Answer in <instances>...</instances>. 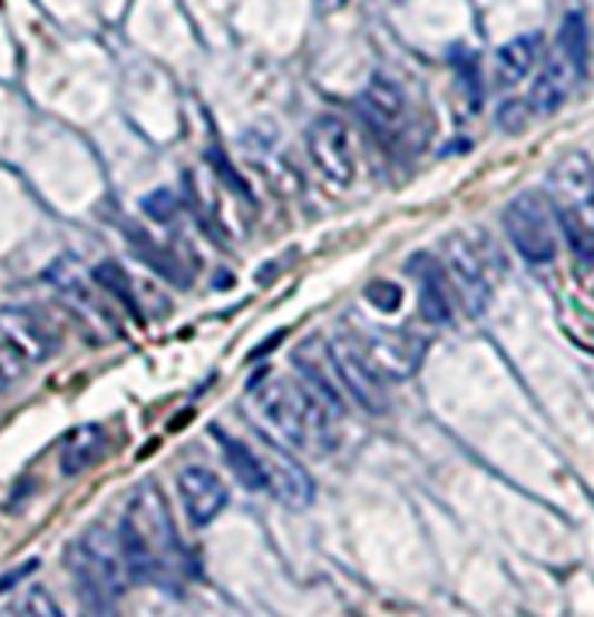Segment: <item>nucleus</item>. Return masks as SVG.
Masks as SVG:
<instances>
[{
    "label": "nucleus",
    "mask_w": 594,
    "mask_h": 617,
    "mask_svg": "<svg viewBox=\"0 0 594 617\" xmlns=\"http://www.w3.org/2000/svg\"><path fill=\"white\" fill-rule=\"evenodd\" d=\"M539 36H518L512 42H504L497 49V59H494V67H497V80L500 84H518L522 77H528L532 63H536V52H539Z\"/></svg>",
    "instance_id": "obj_18"
},
{
    "label": "nucleus",
    "mask_w": 594,
    "mask_h": 617,
    "mask_svg": "<svg viewBox=\"0 0 594 617\" xmlns=\"http://www.w3.org/2000/svg\"><path fill=\"white\" fill-rule=\"evenodd\" d=\"M108 451V434L101 423H84L77 430H70V434L64 438V444H59V469H64V476H77L84 469L98 466V461L105 458Z\"/></svg>",
    "instance_id": "obj_15"
},
{
    "label": "nucleus",
    "mask_w": 594,
    "mask_h": 617,
    "mask_svg": "<svg viewBox=\"0 0 594 617\" xmlns=\"http://www.w3.org/2000/svg\"><path fill=\"white\" fill-rule=\"evenodd\" d=\"M11 614H28V617H59V604L52 600V594H46L42 586H32V590H25L21 604L8 607Z\"/></svg>",
    "instance_id": "obj_20"
},
{
    "label": "nucleus",
    "mask_w": 594,
    "mask_h": 617,
    "mask_svg": "<svg viewBox=\"0 0 594 617\" xmlns=\"http://www.w3.org/2000/svg\"><path fill=\"white\" fill-rule=\"evenodd\" d=\"M67 569L74 579V594L91 614H111L118 597L126 594V559L118 541L108 538L101 523L87 528L70 548H67Z\"/></svg>",
    "instance_id": "obj_2"
},
{
    "label": "nucleus",
    "mask_w": 594,
    "mask_h": 617,
    "mask_svg": "<svg viewBox=\"0 0 594 617\" xmlns=\"http://www.w3.org/2000/svg\"><path fill=\"white\" fill-rule=\"evenodd\" d=\"M359 108L362 115L369 118V126H376L382 136L393 133L400 121H403V111H407V101H403V90L386 80V77H372V84L362 90L359 98Z\"/></svg>",
    "instance_id": "obj_14"
},
{
    "label": "nucleus",
    "mask_w": 594,
    "mask_h": 617,
    "mask_svg": "<svg viewBox=\"0 0 594 617\" xmlns=\"http://www.w3.org/2000/svg\"><path fill=\"white\" fill-rule=\"evenodd\" d=\"M410 274L421 282V313L428 316V323H449L452 320V295L449 285H445V271L438 267L435 257L418 254L410 261Z\"/></svg>",
    "instance_id": "obj_16"
},
{
    "label": "nucleus",
    "mask_w": 594,
    "mask_h": 617,
    "mask_svg": "<svg viewBox=\"0 0 594 617\" xmlns=\"http://www.w3.org/2000/svg\"><path fill=\"white\" fill-rule=\"evenodd\" d=\"M118 548H123L126 572L133 582L174 586L185 569V551L177 541L171 510L154 482H143L126 507V517L118 523Z\"/></svg>",
    "instance_id": "obj_1"
},
{
    "label": "nucleus",
    "mask_w": 594,
    "mask_h": 617,
    "mask_svg": "<svg viewBox=\"0 0 594 617\" xmlns=\"http://www.w3.org/2000/svg\"><path fill=\"white\" fill-rule=\"evenodd\" d=\"M445 257H449V274L456 277L469 316H480L484 308L490 305L494 267H497L487 236L456 233V236H449V243H445Z\"/></svg>",
    "instance_id": "obj_4"
},
{
    "label": "nucleus",
    "mask_w": 594,
    "mask_h": 617,
    "mask_svg": "<svg viewBox=\"0 0 594 617\" xmlns=\"http://www.w3.org/2000/svg\"><path fill=\"white\" fill-rule=\"evenodd\" d=\"M354 347L366 358V364L382 382H403L418 372L425 358V341L410 333H376V336H354Z\"/></svg>",
    "instance_id": "obj_6"
},
{
    "label": "nucleus",
    "mask_w": 594,
    "mask_h": 617,
    "mask_svg": "<svg viewBox=\"0 0 594 617\" xmlns=\"http://www.w3.org/2000/svg\"><path fill=\"white\" fill-rule=\"evenodd\" d=\"M25 361L4 344V341H0V392H4V389H11L18 379H21V372H25Z\"/></svg>",
    "instance_id": "obj_23"
},
{
    "label": "nucleus",
    "mask_w": 594,
    "mask_h": 617,
    "mask_svg": "<svg viewBox=\"0 0 594 617\" xmlns=\"http://www.w3.org/2000/svg\"><path fill=\"white\" fill-rule=\"evenodd\" d=\"M0 341H4L25 364H42L59 347L52 326L32 305H4L0 308Z\"/></svg>",
    "instance_id": "obj_7"
},
{
    "label": "nucleus",
    "mask_w": 594,
    "mask_h": 617,
    "mask_svg": "<svg viewBox=\"0 0 594 617\" xmlns=\"http://www.w3.org/2000/svg\"><path fill=\"white\" fill-rule=\"evenodd\" d=\"M213 438H216V444H220V451L226 458V466L233 469L236 482H241L244 489H251V492L269 489V479H264V466H261L257 451H251L244 441L230 438L226 430H220V427H213Z\"/></svg>",
    "instance_id": "obj_17"
},
{
    "label": "nucleus",
    "mask_w": 594,
    "mask_h": 617,
    "mask_svg": "<svg viewBox=\"0 0 594 617\" xmlns=\"http://www.w3.org/2000/svg\"><path fill=\"white\" fill-rule=\"evenodd\" d=\"M177 492H182L185 513H188V520L195 523V528L213 523L223 513L226 500H230L223 479L213 469H202V466L182 469V476H177Z\"/></svg>",
    "instance_id": "obj_12"
},
{
    "label": "nucleus",
    "mask_w": 594,
    "mask_h": 617,
    "mask_svg": "<svg viewBox=\"0 0 594 617\" xmlns=\"http://www.w3.org/2000/svg\"><path fill=\"white\" fill-rule=\"evenodd\" d=\"M331 364L334 375L341 382V389L351 392V399L359 407H366L369 413H382L386 410V382L366 364V358L354 347V336H334L331 341Z\"/></svg>",
    "instance_id": "obj_9"
},
{
    "label": "nucleus",
    "mask_w": 594,
    "mask_h": 617,
    "mask_svg": "<svg viewBox=\"0 0 594 617\" xmlns=\"http://www.w3.org/2000/svg\"><path fill=\"white\" fill-rule=\"evenodd\" d=\"M306 146L313 167L334 184V188H348L354 180V153H351V136L348 126L334 115L317 118L310 133H306Z\"/></svg>",
    "instance_id": "obj_8"
},
{
    "label": "nucleus",
    "mask_w": 594,
    "mask_h": 617,
    "mask_svg": "<svg viewBox=\"0 0 594 617\" xmlns=\"http://www.w3.org/2000/svg\"><path fill=\"white\" fill-rule=\"evenodd\" d=\"M261 466H264V479H269V492H272L279 503H285L292 510H303V507L313 503L317 486H313L310 472L285 448L264 441Z\"/></svg>",
    "instance_id": "obj_11"
},
{
    "label": "nucleus",
    "mask_w": 594,
    "mask_h": 617,
    "mask_svg": "<svg viewBox=\"0 0 594 617\" xmlns=\"http://www.w3.org/2000/svg\"><path fill=\"white\" fill-rule=\"evenodd\" d=\"M251 407L254 417L264 423V430L292 448H310L317 434H323V399L317 392H306L289 379H257L251 385Z\"/></svg>",
    "instance_id": "obj_3"
},
{
    "label": "nucleus",
    "mask_w": 594,
    "mask_h": 617,
    "mask_svg": "<svg viewBox=\"0 0 594 617\" xmlns=\"http://www.w3.org/2000/svg\"><path fill=\"white\" fill-rule=\"evenodd\" d=\"M584 67H587V59H581L577 52H571L567 46L556 39V46L549 49V59H546L543 74L536 77V84H532V95H528L532 111L553 115L563 101L571 98V90H574L577 77L584 74Z\"/></svg>",
    "instance_id": "obj_10"
},
{
    "label": "nucleus",
    "mask_w": 594,
    "mask_h": 617,
    "mask_svg": "<svg viewBox=\"0 0 594 617\" xmlns=\"http://www.w3.org/2000/svg\"><path fill=\"white\" fill-rule=\"evenodd\" d=\"M553 188L559 195L556 212H574L594 223V170L584 157H567L553 170Z\"/></svg>",
    "instance_id": "obj_13"
},
{
    "label": "nucleus",
    "mask_w": 594,
    "mask_h": 617,
    "mask_svg": "<svg viewBox=\"0 0 594 617\" xmlns=\"http://www.w3.org/2000/svg\"><path fill=\"white\" fill-rule=\"evenodd\" d=\"M143 215H150L154 223H174L177 215V195L171 188H157L143 198Z\"/></svg>",
    "instance_id": "obj_21"
},
{
    "label": "nucleus",
    "mask_w": 594,
    "mask_h": 617,
    "mask_svg": "<svg viewBox=\"0 0 594 617\" xmlns=\"http://www.w3.org/2000/svg\"><path fill=\"white\" fill-rule=\"evenodd\" d=\"M36 569H39V562H36V559H28L25 566L11 569V572H8L4 579H0V597H4V594L11 590V586H14V582H21V576H28V572H36Z\"/></svg>",
    "instance_id": "obj_24"
},
{
    "label": "nucleus",
    "mask_w": 594,
    "mask_h": 617,
    "mask_svg": "<svg viewBox=\"0 0 594 617\" xmlns=\"http://www.w3.org/2000/svg\"><path fill=\"white\" fill-rule=\"evenodd\" d=\"M95 282H98L118 305H123L129 316L143 320V305H139V298H136V285H133L129 271H123L115 261H105V264L95 267Z\"/></svg>",
    "instance_id": "obj_19"
},
{
    "label": "nucleus",
    "mask_w": 594,
    "mask_h": 617,
    "mask_svg": "<svg viewBox=\"0 0 594 617\" xmlns=\"http://www.w3.org/2000/svg\"><path fill=\"white\" fill-rule=\"evenodd\" d=\"M366 295H369V302L379 308V313H397V308L403 305V292L393 282H372L366 288Z\"/></svg>",
    "instance_id": "obj_22"
},
{
    "label": "nucleus",
    "mask_w": 594,
    "mask_h": 617,
    "mask_svg": "<svg viewBox=\"0 0 594 617\" xmlns=\"http://www.w3.org/2000/svg\"><path fill=\"white\" fill-rule=\"evenodd\" d=\"M504 226L515 243V251L528 264H549L556 257V233H553V208L549 198L539 192L518 195L508 212H504Z\"/></svg>",
    "instance_id": "obj_5"
}]
</instances>
